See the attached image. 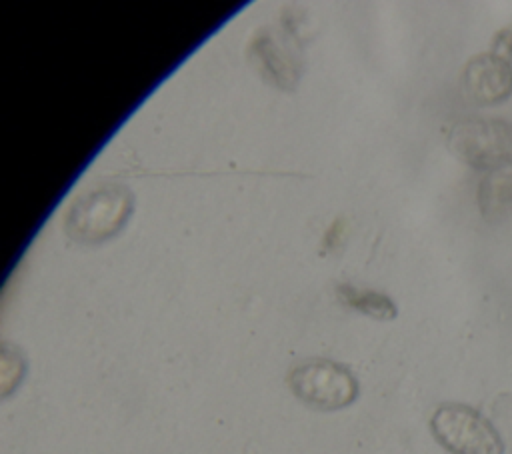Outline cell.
Listing matches in <instances>:
<instances>
[{"label":"cell","mask_w":512,"mask_h":454,"mask_svg":"<svg viewBox=\"0 0 512 454\" xmlns=\"http://www.w3.org/2000/svg\"><path fill=\"white\" fill-rule=\"evenodd\" d=\"M288 386L296 398L316 410H340L358 396L354 374L328 358H310L296 364L288 374Z\"/></svg>","instance_id":"cell-4"},{"label":"cell","mask_w":512,"mask_h":454,"mask_svg":"<svg viewBox=\"0 0 512 454\" xmlns=\"http://www.w3.org/2000/svg\"><path fill=\"white\" fill-rule=\"evenodd\" d=\"M478 206L486 220L512 212V168L488 172L478 186Z\"/></svg>","instance_id":"cell-7"},{"label":"cell","mask_w":512,"mask_h":454,"mask_svg":"<svg viewBox=\"0 0 512 454\" xmlns=\"http://www.w3.org/2000/svg\"><path fill=\"white\" fill-rule=\"evenodd\" d=\"M134 210V194L124 184H104L80 194L64 214V232L80 244H100L116 236Z\"/></svg>","instance_id":"cell-1"},{"label":"cell","mask_w":512,"mask_h":454,"mask_svg":"<svg viewBox=\"0 0 512 454\" xmlns=\"http://www.w3.org/2000/svg\"><path fill=\"white\" fill-rule=\"evenodd\" d=\"M248 56L260 76L284 92L296 88L304 70L298 42L284 28H260L250 40Z\"/></svg>","instance_id":"cell-5"},{"label":"cell","mask_w":512,"mask_h":454,"mask_svg":"<svg viewBox=\"0 0 512 454\" xmlns=\"http://www.w3.org/2000/svg\"><path fill=\"white\" fill-rule=\"evenodd\" d=\"M430 430L450 454H504L506 446L494 424L476 408L458 402L440 404Z\"/></svg>","instance_id":"cell-3"},{"label":"cell","mask_w":512,"mask_h":454,"mask_svg":"<svg viewBox=\"0 0 512 454\" xmlns=\"http://www.w3.org/2000/svg\"><path fill=\"white\" fill-rule=\"evenodd\" d=\"M450 152L472 168L496 172L512 166V124L500 118H464L448 134Z\"/></svg>","instance_id":"cell-2"},{"label":"cell","mask_w":512,"mask_h":454,"mask_svg":"<svg viewBox=\"0 0 512 454\" xmlns=\"http://www.w3.org/2000/svg\"><path fill=\"white\" fill-rule=\"evenodd\" d=\"M340 300L370 316V318H376V320H392L396 316V306L394 302L382 294V292H376V290H366V288H358V286H352V284H338L336 288Z\"/></svg>","instance_id":"cell-8"},{"label":"cell","mask_w":512,"mask_h":454,"mask_svg":"<svg viewBox=\"0 0 512 454\" xmlns=\"http://www.w3.org/2000/svg\"><path fill=\"white\" fill-rule=\"evenodd\" d=\"M492 56H496L500 62H504L512 70V26L500 30L492 40Z\"/></svg>","instance_id":"cell-9"},{"label":"cell","mask_w":512,"mask_h":454,"mask_svg":"<svg viewBox=\"0 0 512 454\" xmlns=\"http://www.w3.org/2000/svg\"><path fill=\"white\" fill-rule=\"evenodd\" d=\"M462 88L478 104H498L512 94V70L490 52L474 56L462 72Z\"/></svg>","instance_id":"cell-6"}]
</instances>
